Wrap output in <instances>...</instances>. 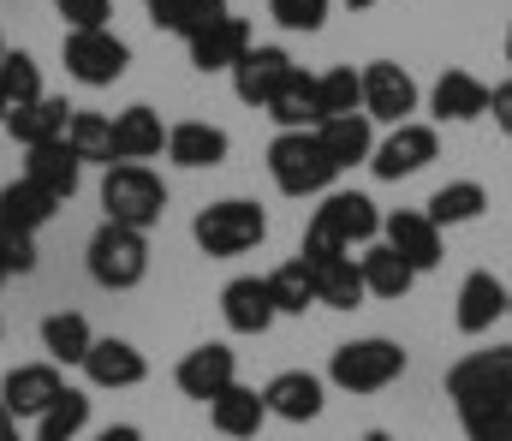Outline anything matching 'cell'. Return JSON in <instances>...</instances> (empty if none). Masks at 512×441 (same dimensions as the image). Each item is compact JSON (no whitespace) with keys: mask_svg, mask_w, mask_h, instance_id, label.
I'll list each match as a JSON object with an SVG mask.
<instances>
[{"mask_svg":"<svg viewBox=\"0 0 512 441\" xmlns=\"http://www.w3.org/2000/svg\"><path fill=\"white\" fill-rule=\"evenodd\" d=\"M376 239H382V209L364 191H328L304 227V251H364Z\"/></svg>","mask_w":512,"mask_h":441,"instance_id":"obj_1","label":"cell"},{"mask_svg":"<svg viewBox=\"0 0 512 441\" xmlns=\"http://www.w3.org/2000/svg\"><path fill=\"white\" fill-rule=\"evenodd\" d=\"M96 197H102V221H120V227H137V233H149L167 215V179L149 161L102 167V191Z\"/></svg>","mask_w":512,"mask_h":441,"instance_id":"obj_2","label":"cell"},{"mask_svg":"<svg viewBox=\"0 0 512 441\" xmlns=\"http://www.w3.org/2000/svg\"><path fill=\"white\" fill-rule=\"evenodd\" d=\"M268 179H274L280 197H328L340 167L328 161V149H322L316 132H280L268 144Z\"/></svg>","mask_w":512,"mask_h":441,"instance_id":"obj_3","label":"cell"},{"mask_svg":"<svg viewBox=\"0 0 512 441\" xmlns=\"http://www.w3.org/2000/svg\"><path fill=\"white\" fill-rule=\"evenodd\" d=\"M399 376H405V346L387 340V334L346 340V346H334V358H328V388H340V394H382Z\"/></svg>","mask_w":512,"mask_h":441,"instance_id":"obj_4","label":"cell"},{"mask_svg":"<svg viewBox=\"0 0 512 441\" xmlns=\"http://www.w3.org/2000/svg\"><path fill=\"white\" fill-rule=\"evenodd\" d=\"M84 269H90V281H96L102 293H131V287H143V275H149V233L120 227V221H102V227L90 233V245H84Z\"/></svg>","mask_w":512,"mask_h":441,"instance_id":"obj_5","label":"cell"},{"mask_svg":"<svg viewBox=\"0 0 512 441\" xmlns=\"http://www.w3.org/2000/svg\"><path fill=\"white\" fill-rule=\"evenodd\" d=\"M191 239H197L203 257H245V251H256L268 239V215H262V203H251V197H221V203L197 209Z\"/></svg>","mask_w":512,"mask_h":441,"instance_id":"obj_6","label":"cell"},{"mask_svg":"<svg viewBox=\"0 0 512 441\" xmlns=\"http://www.w3.org/2000/svg\"><path fill=\"white\" fill-rule=\"evenodd\" d=\"M447 400H453V412L512 406V346H483V352H465V358L447 370Z\"/></svg>","mask_w":512,"mask_h":441,"instance_id":"obj_7","label":"cell"},{"mask_svg":"<svg viewBox=\"0 0 512 441\" xmlns=\"http://www.w3.org/2000/svg\"><path fill=\"white\" fill-rule=\"evenodd\" d=\"M60 60H66V78H78L84 90H108V84L126 78L131 42L114 36V30H66Z\"/></svg>","mask_w":512,"mask_h":441,"instance_id":"obj_8","label":"cell"},{"mask_svg":"<svg viewBox=\"0 0 512 441\" xmlns=\"http://www.w3.org/2000/svg\"><path fill=\"white\" fill-rule=\"evenodd\" d=\"M441 155V132L423 126V120H405V126H387V138H376V155H370V173L399 185L411 173H423L429 161Z\"/></svg>","mask_w":512,"mask_h":441,"instance_id":"obj_9","label":"cell"},{"mask_svg":"<svg viewBox=\"0 0 512 441\" xmlns=\"http://www.w3.org/2000/svg\"><path fill=\"white\" fill-rule=\"evenodd\" d=\"M358 78H364V114H370L376 126H405V120L417 114V102H423L417 78H411L399 60H370Z\"/></svg>","mask_w":512,"mask_h":441,"instance_id":"obj_10","label":"cell"},{"mask_svg":"<svg viewBox=\"0 0 512 441\" xmlns=\"http://www.w3.org/2000/svg\"><path fill=\"white\" fill-rule=\"evenodd\" d=\"M298 72V60L280 48V42H251L245 54H239V66L227 72L233 78V96L245 102V108H268L274 96H280V84Z\"/></svg>","mask_w":512,"mask_h":441,"instance_id":"obj_11","label":"cell"},{"mask_svg":"<svg viewBox=\"0 0 512 441\" xmlns=\"http://www.w3.org/2000/svg\"><path fill=\"white\" fill-rule=\"evenodd\" d=\"M173 382H179V394L185 400H221L233 382H239V352L227 346V340H203V346H191L185 358H179V370H173Z\"/></svg>","mask_w":512,"mask_h":441,"instance_id":"obj_12","label":"cell"},{"mask_svg":"<svg viewBox=\"0 0 512 441\" xmlns=\"http://www.w3.org/2000/svg\"><path fill=\"white\" fill-rule=\"evenodd\" d=\"M298 263L310 269L322 310H358V304L370 298L364 293V269H358L352 251H298Z\"/></svg>","mask_w":512,"mask_h":441,"instance_id":"obj_13","label":"cell"},{"mask_svg":"<svg viewBox=\"0 0 512 441\" xmlns=\"http://www.w3.org/2000/svg\"><path fill=\"white\" fill-rule=\"evenodd\" d=\"M60 394H66V376H60V364H48V358H42V364H12V370L0 376V400H6V412H12L18 424H24V418L36 424Z\"/></svg>","mask_w":512,"mask_h":441,"instance_id":"obj_14","label":"cell"},{"mask_svg":"<svg viewBox=\"0 0 512 441\" xmlns=\"http://www.w3.org/2000/svg\"><path fill=\"white\" fill-rule=\"evenodd\" d=\"M262 406L280 424H316L328 412V376H316V370H280L262 388Z\"/></svg>","mask_w":512,"mask_h":441,"instance_id":"obj_15","label":"cell"},{"mask_svg":"<svg viewBox=\"0 0 512 441\" xmlns=\"http://www.w3.org/2000/svg\"><path fill=\"white\" fill-rule=\"evenodd\" d=\"M489 96H495V84H483V78L465 72V66H447V72L429 84V114H435L441 126H471V120L489 114Z\"/></svg>","mask_w":512,"mask_h":441,"instance_id":"obj_16","label":"cell"},{"mask_svg":"<svg viewBox=\"0 0 512 441\" xmlns=\"http://www.w3.org/2000/svg\"><path fill=\"white\" fill-rule=\"evenodd\" d=\"M501 316H507V281L489 275V269H471V275L459 281V298H453V328L477 340V334H489Z\"/></svg>","mask_w":512,"mask_h":441,"instance_id":"obj_17","label":"cell"},{"mask_svg":"<svg viewBox=\"0 0 512 441\" xmlns=\"http://www.w3.org/2000/svg\"><path fill=\"white\" fill-rule=\"evenodd\" d=\"M84 370V382L90 388H137L143 376H149V358L131 346V340H120V334H96V346H90V358L78 364Z\"/></svg>","mask_w":512,"mask_h":441,"instance_id":"obj_18","label":"cell"},{"mask_svg":"<svg viewBox=\"0 0 512 441\" xmlns=\"http://www.w3.org/2000/svg\"><path fill=\"white\" fill-rule=\"evenodd\" d=\"M382 239L417 269V275L441 269V227H435L423 209H393V215H382Z\"/></svg>","mask_w":512,"mask_h":441,"instance_id":"obj_19","label":"cell"},{"mask_svg":"<svg viewBox=\"0 0 512 441\" xmlns=\"http://www.w3.org/2000/svg\"><path fill=\"white\" fill-rule=\"evenodd\" d=\"M221 322H227L233 334H268V328L280 322L274 293H268V275H239V281H227V287H221Z\"/></svg>","mask_w":512,"mask_h":441,"instance_id":"obj_20","label":"cell"},{"mask_svg":"<svg viewBox=\"0 0 512 441\" xmlns=\"http://www.w3.org/2000/svg\"><path fill=\"white\" fill-rule=\"evenodd\" d=\"M251 18H239V12H227V18H215L209 30H197L191 42H185V54H191V66L197 72H233L239 66V54L251 48Z\"/></svg>","mask_w":512,"mask_h":441,"instance_id":"obj_21","label":"cell"},{"mask_svg":"<svg viewBox=\"0 0 512 441\" xmlns=\"http://www.w3.org/2000/svg\"><path fill=\"white\" fill-rule=\"evenodd\" d=\"M227 155H233V138H227L221 126H209V120H179V126H167V161L185 167V173L221 167Z\"/></svg>","mask_w":512,"mask_h":441,"instance_id":"obj_22","label":"cell"},{"mask_svg":"<svg viewBox=\"0 0 512 441\" xmlns=\"http://www.w3.org/2000/svg\"><path fill=\"white\" fill-rule=\"evenodd\" d=\"M24 179L42 185L54 203H72L78 197V179H84V161L66 149V138L60 144H36V149H24Z\"/></svg>","mask_w":512,"mask_h":441,"instance_id":"obj_23","label":"cell"},{"mask_svg":"<svg viewBox=\"0 0 512 441\" xmlns=\"http://www.w3.org/2000/svg\"><path fill=\"white\" fill-rule=\"evenodd\" d=\"M66 120H72V102H66V96H42V102H24V108L6 114V138L24 144V149L60 144V138H66Z\"/></svg>","mask_w":512,"mask_h":441,"instance_id":"obj_24","label":"cell"},{"mask_svg":"<svg viewBox=\"0 0 512 441\" xmlns=\"http://www.w3.org/2000/svg\"><path fill=\"white\" fill-rule=\"evenodd\" d=\"M316 138H322L328 161H334L340 173H346V167H370V155H376V120H370V114H340V120H322Z\"/></svg>","mask_w":512,"mask_h":441,"instance_id":"obj_25","label":"cell"},{"mask_svg":"<svg viewBox=\"0 0 512 441\" xmlns=\"http://www.w3.org/2000/svg\"><path fill=\"white\" fill-rule=\"evenodd\" d=\"M36 340H42L48 364H60V370H66V364H84V358H90L96 328H90V316H84V310H54V316H42Z\"/></svg>","mask_w":512,"mask_h":441,"instance_id":"obj_26","label":"cell"},{"mask_svg":"<svg viewBox=\"0 0 512 441\" xmlns=\"http://www.w3.org/2000/svg\"><path fill=\"white\" fill-rule=\"evenodd\" d=\"M209 424L221 430L227 441H256L262 424H268V406H262V388H245L233 382L221 400H209Z\"/></svg>","mask_w":512,"mask_h":441,"instance_id":"obj_27","label":"cell"},{"mask_svg":"<svg viewBox=\"0 0 512 441\" xmlns=\"http://www.w3.org/2000/svg\"><path fill=\"white\" fill-rule=\"evenodd\" d=\"M262 114H268L280 132H316V126H322V96H316V78L298 66V72L280 84V96H274Z\"/></svg>","mask_w":512,"mask_h":441,"instance_id":"obj_28","label":"cell"},{"mask_svg":"<svg viewBox=\"0 0 512 441\" xmlns=\"http://www.w3.org/2000/svg\"><path fill=\"white\" fill-rule=\"evenodd\" d=\"M167 149V126H161V114L155 108H126V114H114V161H155Z\"/></svg>","mask_w":512,"mask_h":441,"instance_id":"obj_29","label":"cell"},{"mask_svg":"<svg viewBox=\"0 0 512 441\" xmlns=\"http://www.w3.org/2000/svg\"><path fill=\"white\" fill-rule=\"evenodd\" d=\"M358 269H364V293H370V298H405L411 287H417V269H411V263L387 245V239L364 245Z\"/></svg>","mask_w":512,"mask_h":441,"instance_id":"obj_30","label":"cell"},{"mask_svg":"<svg viewBox=\"0 0 512 441\" xmlns=\"http://www.w3.org/2000/svg\"><path fill=\"white\" fill-rule=\"evenodd\" d=\"M483 209H489V185H483V179H447V185L423 203V215H429L435 227H471Z\"/></svg>","mask_w":512,"mask_h":441,"instance_id":"obj_31","label":"cell"},{"mask_svg":"<svg viewBox=\"0 0 512 441\" xmlns=\"http://www.w3.org/2000/svg\"><path fill=\"white\" fill-rule=\"evenodd\" d=\"M60 215V203L42 191V185H30L24 173L12 179V185H0V221L6 227H24V233H42L48 221Z\"/></svg>","mask_w":512,"mask_h":441,"instance_id":"obj_32","label":"cell"},{"mask_svg":"<svg viewBox=\"0 0 512 441\" xmlns=\"http://www.w3.org/2000/svg\"><path fill=\"white\" fill-rule=\"evenodd\" d=\"M143 12H149V24L155 30H167V36H197V30H209L215 18H227V0H143Z\"/></svg>","mask_w":512,"mask_h":441,"instance_id":"obj_33","label":"cell"},{"mask_svg":"<svg viewBox=\"0 0 512 441\" xmlns=\"http://www.w3.org/2000/svg\"><path fill=\"white\" fill-rule=\"evenodd\" d=\"M66 149H72L84 167H114V120L96 114V108H72V120H66Z\"/></svg>","mask_w":512,"mask_h":441,"instance_id":"obj_34","label":"cell"},{"mask_svg":"<svg viewBox=\"0 0 512 441\" xmlns=\"http://www.w3.org/2000/svg\"><path fill=\"white\" fill-rule=\"evenodd\" d=\"M90 430V394L84 388H66L42 418H36V441H78Z\"/></svg>","mask_w":512,"mask_h":441,"instance_id":"obj_35","label":"cell"},{"mask_svg":"<svg viewBox=\"0 0 512 441\" xmlns=\"http://www.w3.org/2000/svg\"><path fill=\"white\" fill-rule=\"evenodd\" d=\"M0 96H6V108H24V102H42L48 96L42 90V66L24 48H6L0 54Z\"/></svg>","mask_w":512,"mask_h":441,"instance_id":"obj_36","label":"cell"},{"mask_svg":"<svg viewBox=\"0 0 512 441\" xmlns=\"http://www.w3.org/2000/svg\"><path fill=\"white\" fill-rule=\"evenodd\" d=\"M316 96H322V120H340V114H364V78L352 66H328L316 78Z\"/></svg>","mask_w":512,"mask_h":441,"instance_id":"obj_37","label":"cell"},{"mask_svg":"<svg viewBox=\"0 0 512 441\" xmlns=\"http://www.w3.org/2000/svg\"><path fill=\"white\" fill-rule=\"evenodd\" d=\"M268 293H274V310H280V316H304V310L316 304V281H310V269L292 257V263H280V269L268 275Z\"/></svg>","mask_w":512,"mask_h":441,"instance_id":"obj_38","label":"cell"},{"mask_svg":"<svg viewBox=\"0 0 512 441\" xmlns=\"http://www.w3.org/2000/svg\"><path fill=\"white\" fill-rule=\"evenodd\" d=\"M328 6L334 0H268V18L280 30H292V36H316L328 24Z\"/></svg>","mask_w":512,"mask_h":441,"instance_id":"obj_39","label":"cell"},{"mask_svg":"<svg viewBox=\"0 0 512 441\" xmlns=\"http://www.w3.org/2000/svg\"><path fill=\"white\" fill-rule=\"evenodd\" d=\"M459 430H465V441H512V406H477V412H459Z\"/></svg>","mask_w":512,"mask_h":441,"instance_id":"obj_40","label":"cell"},{"mask_svg":"<svg viewBox=\"0 0 512 441\" xmlns=\"http://www.w3.org/2000/svg\"><path fill=\"white\" fill-rule=\"evenodd\" d=\"M0 269H6V275H30V269H36V233L0 221Z\"/></svg>","mask_w":512,"mask_h":441,"instance_id":"obj_41","label":"cell"},{"mask_svg":"<svg viewBox=\"0 0 512 441\" xmlns=\"http://www.w3.org/2000/svg\"><path fill=\"white\" fill-rule=\"evenodd\" d=\"M54 12L66 18V30H108L114 0H54Z\"/></svg>","mask_w":512,"mask_h":441,"instance_id":"obj_42","label":"cell"},{"mask_svg":"<svg viewBox=\"0 0 512 441\" xmlns=\"http://www.w3.org/2000/svg\"><path fill=\"white\" fill-rule=\"evenodd\" d=\"M489 120L512 138V78H507V84H495V96H489Z\"/></svg>","mask_w":512,"mask_h":441,"instance_id":"obj_43","label":"cell"},{"mask_svg":"<svg viewBox=\"0 0 512 441\" xmlns=\"http://www.w3.org/2000/svg\"><path fill=\"white\" fill-rule=\"evenodd\" d=\"M90 441H143V430L137 424H108V430H96Z\"/></svg>","mask_w":512,"mask_h":441,"instance_id":"obj_44","label":"cell"},{"mask_svg":"<svg viewBox=\"0 0 512 441\" xmlns=\"http://www.w3.org/2000/svg\"><path fill=\"white\" fill-rule=\"evenodd\" d=\"M0 441H24V430H18V418L6 412V400H0Z\"/></svg>","mask_w":512,"mask_h":441,"instance_id":"obj_45","label":"cell"},{"mask_svg":"<svg viewBox=\"0 0 512 441\" xmlns=\"http://www.w3.org/2000/svg\"><path fill=\"white\" fill-rule=\"evenodd\" d=\"M346 6H352V12H370V6H382V0H346Z\"/></svg>","mask_w":512,"mask_h":441,"instance_id":"obj_46","label":"cell"},{"mask_svg":"<svg viewBox=\"0 0 512 441\" xmlns=\"http://www.w3.org/2000/svg\"><path fill=\"white\" fill-rule=\"evenodd\" d=\"M358 441H399V436H387V430H370V436H358Z\"/></svg>","mask_w":512,"mask_h":441,"instance_id":"obj_47","label":"cell"},{"mask_svg":"<svg viewBox=\"0 0 512 441\" xmlns=\"http://www.w3.org/2000/svg\"><path fill=\"white\" fill-rule=\"evenodd\" d=\"M6 114H12V108H6V96H0V126H6Z\"/></svg>","mask_w":512,"mask_h":441,"instance_id":"obj_48","label":"cell"},{"mask_svg":"<svg viewBox=\"0 0 512 441\" xmlns=\"http://www.w3.org/2000/svg\"><path fill=\"white\" fill-rule=\"evenodd\" d=\"M507 66H512V30H507Z\"/></svg>","mask_w":512,"mask_h":441,"instance_id":"obj_49","label":"cell"},{"mask_svg":"<svg viewBox=\"0 0 512 441\" xmlns=\"http://www.w3.org/2000/svg\"><path fill=\"white\" fill-rule=\"evenodd\" d=\"M507 316H512V287H507Z\"/></svg>","mask_w":512,"mask_h":441,"instance_id":"obj_50","label":"cell"},{"mask_svg":"<svg viewBox=\"0 0 512 441\" xmlns=\"http://www.w3.org/2000/svg\"><path fill=\"white\" fill-rule=\"evenodd\" d=\"M6 281H12V275H6V269H0V287H6Z\"/></svg>","mask_w":512,"mask_h":441,"instance_id":"obj_51","label":"cell"},{"mask_svg":"<svg viewBox=\"0 0 512 441\" xmlns=\"http://www.w3.org/2000/svg\"><path fill=\"white\" fill-rule=\"evenodd\" d=\"M0 54H6V36H0Z\"/></svg>","mask_w":512,"mask_h":441,"instance_id":"obj_52","label":"cell"},{"mask_svg":"<svg viewBox=\"0 0 512 441\" xmlns=\"http://www.w3.org/2000/svg\"><path fill=\"white\" fill-rule=\"evenodd\" d=\"M0 334H6V322H0Z\"/></svg>","mask_w":512,"mask_h":441,"instance_id":"obj_53","label":"cell"}]
</instances>
